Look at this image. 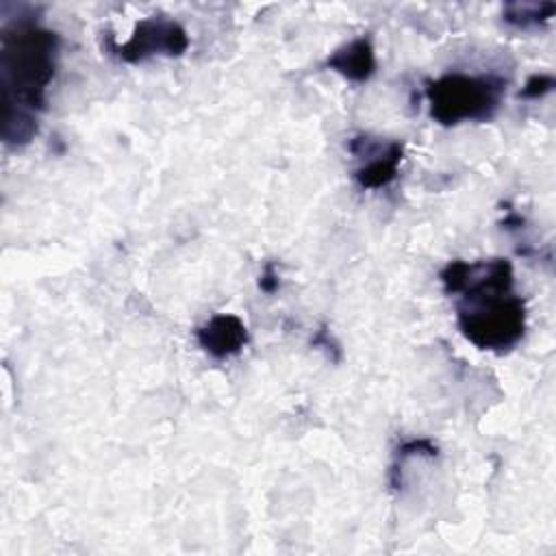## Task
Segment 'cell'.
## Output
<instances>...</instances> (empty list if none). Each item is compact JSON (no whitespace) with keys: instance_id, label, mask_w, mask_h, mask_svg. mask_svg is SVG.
<instances>
[{"instance_id":"1","label":"cell","mask_w":556,"mask_h":556,"mask_svg":"<svg viewBox=\"0 0 556 556\" xmlns=\"http://www.w3.org/2000/svg\"><path fill=\"white\" fill-rule=\"evenodd\" d=\"M59 37L33 15L9 22L0 35L2 141L28 143L46 109V91L54 78Z\"/></svg>"},{"instance_id":"2","label":"cell","mask_w":556,"mask_h":556,"mask_svg":"<svg viewBox=\"0 0 556 556\" xmlns=\"http://www.w3.org/2000/svg\"><path fill=\"white\" fill-rule=\"evenodd\" d=\"M447 295H458L460 332L480 350L508 352L526 332V304L513 291V265L506 258L452 261L441 271Z\"/></svg>"},{"instance_id":"3","label":"cell","mask_w":556,"mask_h":556,"mask_svg":"<svg viewBox=\"0 0 556 556\" xmlns=\"http://www.w3.org/2000/svg\"><path fill=\"white\" fill-rule=\"evenodd\" d=\"M506 91L500 76L445 74L426 87L430 115L443 126L491 119Z\"/></svg>"},{"instance_id":"4","label":"cell","mask_w":556,"mask_h":556,"mask_svg":"<svg viewBox=\"0 0 556 556\" xmlns=\"http://www.w3.org/2000/svg\"><path fill=\"white\" fill-rule=\"evenodd\" d=\"M106 48L119 61L139 63L154 54L180 56L189 48V37L176 20L165 15H152L135 24L128 41L117 43L113 37H109Z\"/></svg>"},{"instance_id":"5","label":"cell","mask_w":556,"mask_h":556,"mask_svg":"<svg viewBox=\"0 0 556 556\" xmlns=\"http://www.w3.org/2000/svg\"><path fill=\"white\" fill-rule=\"evenodd\" d=\"M350 150L356 156H371L365 165H361L354 172V178L363 189L387 187L397 176V165L404 154L402 143L389 141L387 146H382L380 139H371V137L352 139Z\"/></svg>"},{"instance_id":"6","label":"cell","mask_w":556,"mask_h":556,"mask_svg":"<svg viewBox=\"0 0 556 556\" xmlns=\"http://www.w3.org/2000/svg\"><path fill=\"white\" fill-rule=\"evenodd\" d=\"M195 339L213 358H228L239 354L248 343V328L237 315L217 313L195 330Z\"/></svg>"},{"instance_id":"7","label":"cell","mask_w":556,"mask_h":556,"mask_svg":"<svg viewBox=\"0 0 556 556\" xmlns=\"http://www.w3.org/2000/svg\"><path fill=\"white\" fill-rule=\"evenodd\" d=\"M326 65L330 70L339 72L341 76H345L348 80H354V83L367 80L376 70V56H374L371 41L367 37H358V39L341 46L339 50H334L328 56Z\"/></svg>"},{"instance_id":"8","label":"cell","mask_w":556,"mask_h":556,"mask_svg":"<svg viewBox=\"0 0 556 556\" xmlns=\"http://www.w3.org/2000/svg\"><path fill=\"white\" fill-rule=\"evenodd\" d=\"M556 11L554 2H510L504 7V22L517 28H530L547 22Z\"/></svg>"},{"instance_id":"9","label":"cell","mask_w":556,"mask_h":556,"mask_svg":"<svg viewBox=\"0 0 556 556\" xmlns=\"http://www.w3.org/2000/svg\"><path fill=\"white\" fill-rule=\"evenodd\" d=\"M552 87H554V76H549V74H534V76H530L526 80V85L519 91V96L536 100V98H543L545 93H549Z\"/></svg>"},{"instance_id":"10","label":"cell","mask_w":556,"mask_h":556,"mask_svg":"<svg viewBox=\"0 0 556 556\" xmlns=\"http://www.w3.org/2000/svg\"><path fill=\"white\" fill-rule=\"evenodd\" d=\"M258 287L261 291L265 293H274L278 287H280V280H278V274H276V267L274 263H267L261 271V278H258Z\"/></svg>"}]
</instances>
